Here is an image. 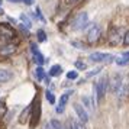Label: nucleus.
Returning a JSON list of instances; mask_svg holds the SVG:
<instances>
[{"label": "nucleus", "mask_w": 129, "mask_h": 129, "mask_svg": "<svg viewBox=\"0 0 129 129\" xmlns=\"http://www.w3.org/2000/svg\"><path fill=\"white\" fill-rule=\"evenodd\" d=\"M41 113H42V107H41V99L39 96H36L32 105H30V119H29V126L30 129H34L38 126V123L41 120Z\"/></svg>", "instance_id": "nucleus-1"}, {"label": "nucleus", "mask_w": 129, "mask_h": 129, "mask_svg": "<svg viewBox=\"0 0 129 129\" xmlns=\"http://www.w3.org/2000/svg\"><path fill=\"white\" fill-rule=\"evenodd\" d=\"M88 25V15L87 12H80L78 15H76L73 20L70 22V28L73 30H81Z\"/></svg>", "instance_id": "nucleus-2"}, {"label": "nucleus", "mask_w": 129, "mask_h": 129, "mask_svg": "<svg viewBox=\"0 0 129 129\" xmlns=\"http://www.w3.org/2000/svg\"><path fill=\"white\" fill-rule=\"evenodd\" d=\"M107 88H109V80L107 78H100L99 81L96 83V86H94V94H96V100H97L99 105L103 103Z\"/></svg>", "instance_id": "nucleus-3"}, {"label": "nucleus", "mask_w": 129, "mask_h": 129, "mask_svg": "<svg viewBox=\"0 0 129 129\" xmlns=\"http://www.w3.org/2000/svg\"><path fill=\"white\" fill-rule=\"evenodd\" d=\"M88 59L91 62H105V64H110L115 61V57L112 54H105V52H93L90 54Z\"/></svg>", "instance_id": "nucleus-4"}, {"label": "nucleus", "mask_w": 129, "mask_h": 129, "mask_svg": "<svg viewBox=\"0 0 129 129\" xmlns=\"http://www.w3.org/2000/svg\"><path fill=\"white\" fill-rule=\"evenodd\" d=\"M100 36H102V29H100L99 25H91L87 30V35H86V39H87L88 44H96V42L100 39Z\"/></svg>", "instance_id": "nucleus-5"}, {"label": "nucleus", "mask_w": 129, "mask_h": 129, "mask_svg": "<svg viewBox=\"0 0 129 129\" xmlns=\"http://www.w3.org/2000/svg\"><path fill=\"white\" fill-rule=\"evenodd\" d=\"M109 90L112 93H120L122 90V76L119 73H115L109 80Z\"/></svg>", "instance_id": "nucleus-6"}, {"label": "nucleus", "mask_w": 129, "mask_h": 129, "mask_svg": "<svg viewBox=\"0 0 129 129\" xmlns=\"http://www.w3.org/2000/svg\"><path fill=\"white\" fill-rule=\"evenodd\" d=\"M16 35V32L10 25L7 23H0V39L2 41H10Z\"/></svg>", "instance_id": "nucleus-7"}, {"label": "nucleus", "mask_w": 129, "mask_h": 129, "mask_svg": "<svg viewBox=\"0 0 129 129\" xmlns=\"http://www.w3.org/2000/svg\"><path fill=\"white\" fill-rule=\"evenodd\" d=\"M120 29L119 28H116V26H110L109 28V32H107V41H109V44L110 45H113V47H116L117 44L120 42Z\"/></svg>", "instance_id": "nucleus-8"}, {"label": "nucleus", "mask_w": 129, "mask_h": 129, "mask_svg": "<svg viewBox=\"0 0 129 129\" xmlns=\"http://www.w3.org/2000/svg\"><path fill=\"white\" fill-rule=\"evenodd\" d=\"M71 94H73V91L71 90H68V91H65V93H62L61 96H59V102H58V106L55 107V110H57V113H62L65 109V106H67V103H68V100H70Z\"/></svg>", "instance_id": "nucleus-9"}, {"label": "nucleus", "mask_w": 129, "mask_h": 129, "mask_svg": "<svg viewBox=\"0 0 129 129\" xmlns=\"http://www.w3.org/2000/svg\"><path fill=\"white\" fill-rule=\"evenodd\" d=\"M74 110H76V115L78 116V119H80L83 123L88 122V112L83 105H80V103H74Z\"/></svg>", "instance_id": "nucleus-10"}, {"label": "nucleus", "mask_w": 129, "mask_h": 129, "mask_svg": "<svg viewBox=\"0 0 129 129\" xmlns=\"http://www.w3.org/2000/svg\"><path fill=\"white\" fill-rule=\"evenodd\" d=\"M30 51H32L34 57H35V62H36V64H38V65H44V62H45L47 59H45V57L38 51V48H36L35 44H30Z\"/></svg>", "instance_id": "nucleus-11"}, {"label": "nucleus", "mask_w": 129, "mask_h": 129, "mask_svg": "<svg viewBox=\"0 0 129 129\" xmlns=\"http://www.w3.org/2000/svg\"><path fill=\"white\" fill-rule=\"evenodd\" d=\"M13 71L7 70V68H0V84H5V83L10 81L13 78Z\"/></svg>", "instance_id": "nucleus-12"}, {"label": "nucleus", "mask_w": 129, "mask_h": 129, "mask_svg": "<svg viewBox=\"0 0 129 129\" xmlns=\"http://www.w3.org/2000/svg\"><path fill=\"white\" fill-rule=\"evenodd\" d=\"M15 52H16V45L15 44H6V45H3L0 48V55H3V57H9Z\"/></svg>", "instance_id": "nucleus-13"}, {"label": "nucleus", "mask_w": 129, "mask_h": 129, "mask_svg": "<svg viewBox=\"0 0 129 129\" xmlns=\"http://www.w3.org/2000/svg\"><path fill=\"white\" fill-rule=\"evenodd\" d=\"M30 119V106H28V107H25L23 110H22V113H20V116H19V123L20 125H25V123H28Z\"/></svg>", "instance_id": "nucleus-14"}, {"label": "nucleus", "mask_w": 129, "mask_h": 129, "mask_svg": "<svg viewBox=\"0 0 129 129\" xmlns=\"http://www.w3.org/2000/svg\"><path fill=\"white\" fill-rule=\"evenodd\" d=\"M81 102H83V106L87 109V110H94V102H93V99L90 97V96H81Z\"/></svg>", "instance_id": "nucleus-15"}, {"label": "nucleus", "mask_w": 129, "mask_h": 129, "mask_svg": "<svg viewBox=\"0 0 129 129\" xmlns=\"http://www.w3.org/2000/svg\"><path fill=\"white\" fill-rule=\"evenodd\" d=\"M61 73H62L61 65H59V64H55V65H52V67H51V70H49V76H51V77H58Z\"/></svg>", "instance_id": "nucleus-16"}, {"label": "nucleus", "mask_w": 129, "mask_h": 129, "mask_svg": "<svg viewBox=\"0 0 129 129\" xmlns=\"http://www.w3.org/2000/svg\"><path fill=\"white\" fill-rule=\"evenodd\" d=\"M35 74H36V78H38L39 81H42V80H45V78H47V76H45V71H44V68H42V65H38V67H36Z\"/></svg>", "instance_id": "nucleus-17"}, {"label": "nucleus", "mask_w": 129, "mask_h": 129, "mask_svg": "<svg viewBox=\"0 0 129 129\" xmlns=\"http://www.w3.org/2000/svg\"><path fill=\"white\" fill-rule=\"evenodd\" d=\"M45 97H47V100L51 103V105H55L57 100H55V96H54V93L51 91V90H47V91H45Z\"/></svg>", "instance_id": "nucleus-18"}, {"label": "nucleus", "mask_w": 129, "mask_h": 129, "mask_svg": "<svg viewBox=\"0 0 129 129\" xmlns=\"http://www.w3.org/2000/svg\"><path fill=\"white\" fill-rule=\"evenodd\" d=\"M20 20L23 22V25L28 28V29H29V28H32V22L29 20V18H28L26 15H23V13H22V15H20Z\"/></svg>", "instance_id": "nucleus-19"}, {"label": "nucleus", "mask_w": 129, "mask_h": 129, "mask_svg": "<svg viewBox=\"0 0 129 129\" xmlns=\"http://www.w3.org/2000/svg\"><path fill=\"white\" fill-rule=\"evenodd\" d=\"M74 65H76V68L77 70H87V64L84 62V61H81V59H78V61H76L74 62Z\"/></svg>", "instance_id": "nucleus-20"}, {"label": "nucleus", "mask_w": 129, "mask_h": 129, "mask_svg": "<svg viewBox=\"0 0 129 129\" xmlns=\"http://www.w3.org/2000/svg\"><path fill=\"white\" fill-rule=\"evenodd\" d=\"M36 36H38V41L39 42H45L47 41V34H45V30L39 29L38 32H36Z\"/></svg>", "instance_id": "nucleus-21"}, {"label": "nucleus", "mask_w": 129, "mask_h": 129, "mask_svg": "<svg viewBox=\"0 0 129 129\" xmlns=\"http://www.w3.org/2000/svg\"><path fill=\"white\" fill-rule=\"evenodd\" d=\"M49 123H51V128H52V129H64V128H62V123L59 122L58 119H52Z\"/></svg>", "instance_id": "nucleus-22"}, {"label": "nucleus", "mask_w": 129, "mask_h": 129, "mask_svg": "<svg viewBox=\"0 0 129 129\" xmlns=\"http://www.w3.org/2000/svg\"><path fill=\"white\" fill-rule=\"evenodd\" d=\"M7 113V105L5 102H0V119Z\"/></svg>", "instance_id": "nucleus-23"}, {"label": "nucleus", "mask_w": 129, "mask_h": 129, "mask_svg": "<svg viewBox=\"0 0 129 129\" xmlns=\"http://www.w3.org/2000/svg\"><path fill=\"white\" fill-rule=\"evenodd\" d=\"M100 71H102V68H100V67H97V68H94L93 71H87V73H86V77H87V78H90V77H93V76H97Z\"/></svg>", "instance_id": "nucleus-24"}, {"label": "nucleus", "mask_w": 129, "mask_h": 129, "mask_svg": "<svg viewBox=\"0 0 129 129\" xmlns=\"http://www.w3.org/2000/svg\"><path fill=\"white\" fill-rule=\"evenodd\" d=\"M77 77H78V73L77 71H68L67 73V78L68 80H77Z\"/></svg>", "instance_id": "nucleus-25"}, {"label": "nucleus", "mask_w": 129, "mask_h": 129, "mask_svg": "<svg viewBox=\"0 0 129 129\" xmlns=\"http://www.w3.org/2000/svg\"><path fill=\"white\" fill-rule=\"evenodd\" d=\"M71 44H73L76 48H78V49H87V47H86L84 44H81V42H78V41H73Z\"/></svg>", "instance_id": "nucleus-26"}, {"label": "nucleus", "mask_w": 129, "mask_h": 129, "mask_svg": "<svg viewBox=\"0 0 129 129\" xmlns=\"http://www.w3.org/2000/svg\"><path fill=\"white\" fill-rule=\"evenodd\" d=\"M73 125H74V129H86L84 128V123L77 122V120H74V119H73Z\"/></svg>", "instance_id": "nucleus-27"}, {"label": "nucleus", "mask_w": 129, "mask_h": 129, "mask_svg": "<svg viewBox=\"0 0 129 129\" xmlns=\"http://www.w3.org/2000/svg\"><path fill=\"white\" fill-rule=\"evenodd\" d=\"M123 45L125 47H129V29L125 32V35H123Z\"/></svg>", "instance_id": "nucleus-28"}, {"label": "nucleus", "mask_w": 129, "mask_h": 129, "mask_svg": "<svg viewBox=\"0 0 129 129\" xmlns=\"http://www.w3.org/2000/svg\"><path fill=\"white\" fill-rule=\"evenodd\" d=\"M115 62H116V64H119V65H125V64H128L129 62V58L128 57H126V58H123V59H115Z\"/></svg>", "instance_id": "nucleus-29"}, {"label": "nucleus", "mask_w": 129, "mask_h": 129, "mask_svg": "<svg viewBox=\"0 0 129 129\" xmlns=\"http://www.w3.org/2000/svg\"><path fill=\"white\" fill-rule=\"evenodd\" d=\"M64 2H65L67 6H76L77 3H80L81 0H64Z\"/></svg>", "instance_id": "nucleus-30"}, {"label": "nucleus", "mask_w": 129, "mask_h": 129, "mask_svg": "<svg viewBox=\"0 0 129 129\" xmlns=\"http://www.w3.org/2000/svg\"><path fill=\"white\" fill-rule=\"evenodd\" d=\"M36 16H38V18L41 19L42 22H45V18L42 16V13H41V9H39V7H36Z\"/></svg>", "instance_id": "nucleus-31"}, {"label": "nucleus", "mask_w": 129, "mask_h": 129, "mask_svg": "<svg viewBox=\"0 0 129 129\" xmlns=\"http://www.w3.org/2000/svg\"><path fill=\"white\" fill-rule=\"evenodd\" d=\"M42 129H52L51 128V123H45V125H44V128Z\"/></svg>", "instance_id": "nucleus-32"}, {"label": "nucleus", "mask_w": 129, "mask_h": 129, "mask_svg": "<svg viewBox=\"0 0 129 129\" xmlns=\"http://www.w3.org/2000/svg\"><path fill=\"white\" fill-rule=\"evenodd\" d=\"M22 2H23L25 5H32L34 3V0H22Z\"/></svg>", "instance_id": "nucleus-33"}, {"label": "nucleus", "mask_w": 129, "mask_h": 129, "mask_svg": "<svg viewBox=\"0 0 129 129\" xmlns=\"http://www.w3.org/2000/svg\"><path fill=\"white\" fill-rule=\"evenodd\" d=\"M3 13L5 12H3V9H2V0H0V15H3Z\"/></svg>", "instance_id": "nucleus-34"}, {"label": "nucleus", "mask_w": 129, "mask_h": 129, "mask_svg": "<svg viewBox=\"0 0 129 129\" xmlns=\"http://www.w3.org/2000/svg\"><path fill=\"white\" fill-rule=\"evenodd\" d=\"M123 57H128L129 58V52H123Z\"/></svg>", "instance_id": "nucleus-35"}, {"label": "nucleus", "mask_w": 129, "mask_h": 129, "mask_svg": "<svg viewBox=\"0 0 129 129\" xmlns=\"http://www.w3.org/2000/svg\"><path fill=\"white\" fill-rule=\"evenodd\" d=\"M9 2H13V3H18V2H22V0H9Z\"/></svg>", "instance_id": "nucleus-36"}, {"label": "nucleus", "mask_w": 129, "mask_h": 129, "mask_svg": "<svg viewBox=\"0 0 129 129\" xmlns=\"http://www.w3.org/2000/svg\"><path fill=\"white\" fill-rule=\"evenodd\" d=\"M126 88H128V93H129V77H128V87Z\"/></svg>", "instance_id": "nucleus-37"}]
</instances>
